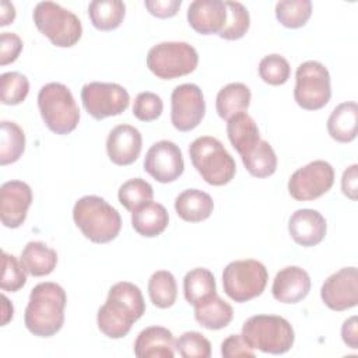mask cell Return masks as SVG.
Returning a JSON list of instances; mask_svg holds the SVG:
<instances>
[{
    "label": "cell",
    "instance_id": "obj_21",
    "mask_svg": "<svg viewBox=\"0 0 358 358\" xmlns=\"http://www.w3.org/2000/svg\"><path fill=\"white\" fill-rule=\"evenodd\" d=\"M175 337L162 326H150L141 330L134 341V355L138 358H173Z\"/></svg>",
    "mask_w": 358,
    "mask_h": 358
},
{
    "label": "cell",
    "instance_id": "obj_40",
    "mask_svg": "<svg viewBox=\"0 0 358 358\" xmlns=\"http://www.w3.org/2000/svg\"><path fill=\"white\" fill-rule=\"evenodd\" d=\"M175 350L183 358H208L211 355L210 341L199 331H185L179 336Z\"/></svg>",
    "mask_w": 358,
    "mask_h": 358
},
{
    "label": "cell",
    "instance_id": "obj_13",
    "mask_svg": "<svg viewBox=\"0 0 358 358\" xmlns=\"http://www.w3.org/2000/svg\"><path fill=\"white\" fill-rule=\"evenodd\" d=\"M206 115V101L199 85H176L171 94V122L179 131L196 129Z\"/></svg>",
    "mask_w": 358,
    "mask_h": 358
},
{
    "label": "cell",
    "instance_id": "obj_33",
    "mask_svg": "<svg viewBox=\"0 0 358 358\" xmlns=\"http://www.w3.org/2000/svg\"><path fill=\"white\" fill-rule=\"evenodd\" d=\"M148 296L157 308H171L178 296V284L173 274L166 270L152 273L148 280Z\"/></svg>",
    "mask_w": 358,
    "mask_h": 358
},
{
    "label": "cell",
    "instance_id": "obj_9",
    "mask_svg": "<svg viewBox=\"0 0 358 358\" xmlns=\"http://www.w3.org/2000/svg\"><path fill=\"white\" fill-rule=\"evenodd\" d=\"M199 64L197 50L187 42H161L147 53V67L162 80L187 76Z\"/></svg>",
    "mask_w": 358,
    "mask_h": 358
},
{
    "label": "cell",
    "instance_id": "obj_8",
    "mask_svg": "<svg viewBox=\"0 0 358 358\" xmlns=\"http://www.w3.org/2000/svg\"><path fill=\"white\" fill-rule=\"evenodd\" d=\"M267 280L266 266L255 259L231 262L222 271L224 292L239 303L260 296L267 285Z\"/></svg>",
    "mask_w": 358,
    "mask_h": 358
},
{
    "label": "cell",
    "instance_id": "obj_37",
    "mask_svg": "<svg viewBox=\"0 0 358 358\" xmlns=\"http://www.w3.org/2000/svg\"><path fill=\"white\" fill-rule=\"evenodd\" d=\"M29 92L28 78L18 71H7L0 77V101L3 105H18Z\"/></svg>",
    "mask_w": 358,
    "mask_h": 358
},
{
    "label": "cell",
    "instance_id": "obj_43",
    "mask_svg": "<svg viewBox=\"0 0 358 358\" xmlns=\"http://www.w3.org/2000/svg\"><path fill=\"white\" fill-rule=\"evenodd\" d=\"M221 355L224 358L255 357L253 348L246 343L242 334H231L221 343Z\"/></svg>",
    "mask_w": 358,
    "mask_h": 358
},
{
    "label": "cell",
    "instance_id": "obj_19",
    "mask_svg": "<svg viewBox=\"0 0 358 358\" xmlns=\"http://www.w3.org/2000/svg\"><path fill=\"white\" fill-rule=\"evenodd\" d=\"M310 291V277L309 274L298 267L288 266L281 268L271 285V294L275 301L281 303H296L306 298Z\"/></svg>",
    "mask_w": 358,
    "mask_h": 358
},
{
    "label": "cell",
    "instance_id": "obj_12",
    "mask_svg": "<svg viewBox=\"0 0 358 358\" xmlns=\"http://www.w3.org/2000/svg\"><path fill=\"white\" fill-rule=\"evenodd\" d=\"M334 183V169L323 159H316L296 169L288 180V193L298 201L319 199Z\"/></svg>",
    "mask_w": 358,
    "mask_h": 358
},
{
    "label": "cell",
    "instance_id": "obj_2",
    "mask_svg": "<svg viewBox=\"0 0 358 358\" xmlns=\"http://www.w3.org/2000/svg\"><path fill=\"white\" fill-rule=\"evenodd\" d=\"M66 291L56 282L36 284L29 294L24 312V323L29 333L36 337H52L64 324Z\"/></svg>",
    "mask_w": 358,
    "mask_h": 358
},
{
    "label": "cell",
    "instance_id": "obj_38",
    "mask_svg": "<svg viewBox=\"0 0 358 358\" xmlns=\"http://www.w3.org/2000/svg\"><path fill=\"white\" fill-rule=\"evenodd\" d=\"M259 76L266 84L282 85L291 76V66L281 55H267L259 63Z\"/></svg>",
    "mask_w": 358,
    "mask_h": 358
},
{
    "label": "cell",
    "instance_id": "obj_35",
    "mask_svg": "<svg viewBox=\"0 0 358 358\" xmlns=\"http://www.w3.org/2000/svg\"><path fill=\"white\" fill-rule=\"evenodd\" d=\"M312 15L309 0H281L275 4V17L285 28H301Z\"/></svg>",
    "mask_w": 358,
    "mask_h": 358
},
{
    "label": "cell",
    "instance_id": "obj_1",
    "mask_svg": "<svg viewBox=\"0 0 358 358\" xmlns=\"http://www.w3.org/2000/svg\"><path fill=\"white\" fill-rule=\"evenodd\" d=\"M145 312V302L137 285L129 281L113 284L105 303L98 309L96 323L109 338H122Z\"/></svg>",
    "mask_w": 358,
    "mask_h": 358
},
{
    "label": "cell",
    "instance_id": "obj_20",
    "mask_svg": "<svg viewBox=\"0 0 358 358\" xmlns=\"http://www.w3.org/2000/svg\"><path fill=\"white\" fill-rule=\"evenodd\" d=\"M189 25L201 35L220 34L227 22L225 1L194 0L187 8Z\"/></svg>",
    "mask_w": 358,
    "mask_h": 358
},
{
    "label": "cell",
    "instance_id": "obj_7",
    "mask_svg": "<svg viewBox=\"0 0 358 358\" xmlns=\"http://www.w3.org/2000/svg\"><path fill=\"white\" fill-rule=\"evenodd\" d=\"M32 18L36 28L57 48H71L83 35L80 18L53 1L38 3Z\"/></svg>",
    "mask_w": 358,
    "mask_h": 358
},
{
    "label": "cell",
    "instance_id": "obj_18",
    "mask_svg": "<svg viewBox=\"0 0 358 358\" xmlns=\"http://www.w3.org/2000/svg\"><path fill=\"white\" fill-rule=\"evenodd\" d=\"M327 224L324 217L312 208H299L288 220V231L295 243L310 248L320 243L326 236Z\"/></svg>",
    "mask_w": 358,
    "mask_h": 358
},
{
    "label": "cell",
    "instance_id": "obj_15",
    "mask_svg": "<svg viewBox=\"0 0 358 358\" xmlns=\"http://www.w3.org/2000/svg\"><path fill=\"white\" fill-rule=\"evenodd\" d=\"M320 298L324 305L336 312H343L358 303V270L357 267H343L329 275L322 288Z\"/></svg>",
    "mask_w": 358,
    "mask_h": 358
},
{
    "label": "cell",
    "instance_id": "obj_28",
    "mask_svg": "<svg viewBox=\"0 0 358 358\" xmlns=\"http://www.w3.org/2000/svg\"><path fill=\"white\" fill-rule=\"evenodd\" d=\"M250 90L242 83H229L222 87L215 98V110L224 120H229L234 115L246 112L250 105Z\"/></svg>",
    "mask_w": 358,
    "mask_h": 358
},
{
    "label": "cell",
    "instance_id": "obj_29",
    "mask_svg": "<svg viewBox=\"0 0 358 358\" xmlns=\"http://www.w3.org/2000/svg\"><path fill=\"white\" fill-rule=\"evenodd\" d=\"M183 294L185 299L192 306L207 301L217 294L214 274L204 267H197L187 271L183 278Z\"/></svg>",
    "mask_w": 358,
    "mask_h": 358
},
{
    "label": "cell",
    "instance_id": "obj_30",
    "mask_svg": "<svg viewBox=\"0 0 358 358\" xmlns=\"http://www.w3.org/2000/svg\"><path fill=\"white\" fill-rule=\"evenodd\" d=\"M243 166L255 178L271 176L277 169V155L266 140H259L242 157Z\"/></svg>",
    "mask_w": 358,
    "mask_h": 358
},
{
    "label": "cell",
    "instance_id": "obj_11",
    "mask_svg": "<svg viewBox=\"0 0 358 358\" xmlns=\"http://www.w3.org/2000/svg\"><path fill=\"white\" fill-rule=\"evenodd\" d=\"M81 101L84 109L96 120L123 113L130 102L129 92L116 83L92 81L83 87Z\"/></svg>",
    "mask_w": 358,
    "mask_h": 358
},
{
    "label": "cell",
    "instance_id": "obj_17",
    "mask_svg": "<svg viewBox=\"0 0 358 358\" xmlns=\"http://www.w3.org/2000/svg\"><path fill=\"white\" fill-rule=\"evenodd\" d=\"M141 147V133L131 124H117L109 131L106 138L108 157L119 166L133 164L140 157Z\"/></svg>",
    "mask_w": 358,
    "mask_h": 358
},
{
    "label": "cell",
    "instance_id": "obj_32",
    "mask_svg": "<svg viewBox=\"0 0 358 358\" xmlns=\"http://www.w3.org/2000/svg\"><path fill=\"white\" fill-rule=\"evenodd\" d=\"M0 165L17 162L25 150L24 130L10 120H3L0 124Z\"/></svg>",
    "mask_w": 358,
    "mask_h": 358
},
{
    "label": "cell",
    "instance_id": "obj_5",
    "mask_svg": "<svg viewBox=\"0 0 358 358\" xmlns=\"http://www.w3.org/2000/svg\"><path fill=\"white\" fill-rule=\"evenodd\" d=\"M242 336L253 348L266 354H285L295 340L291 323L277 315H255L245 320Z\"/></svg>",
    "mask_w": 358,
    "mask_h": 358
},
{
    "label": "cell",
    "instance_id": "obj_27",
    "mask_svg": "<svg viewBox=\"0 0 358 358\" xmlns=\"http://www.w3.org/2000/svg\"><path fill=\"white\" fill-rule=\"evenodd\" d=\"M234 317L232 306L218 294L194 306V319L200 326L208 330H220L227 327Z\"/></svg>",
    "mask_w": 358,
    "mask_h": 358
},
{
    "label": "cell",
    "instance_id": "obj_41",
    "mask_svg": "<svg viewBox=\"0 0 358 358\" xmlns=\"http://www.w3.org/2000/svg\"><path fill=\"white\" fill-rule=\"evenodd\" d=\"M164 110V102L159 95L144 91L140 92L133 103V115L141 122L157 120Z\"/></svg>",
    "mask_w": 358,
    "mask_h": 358
},
{
    "label": "cell",
    "instance_id": "obj_42",
    "mask_svg": "<svg viewBox=\"0 0 358 358\" xmlns=\"http://www.w3.org/2000/svg\"><path fill=\"white\" fill-rule=\"evenodd\" d=\"M22 41L14 32H1L0 35V64L7 66L15 62L22 52Z\"/></svg>",
    "mask_w": 358,
    "mask_h": 358
},
{
    "label": "cell",
    "instance_id": "obj_46",
    "mask_svg": "<svg viewBox=\"0 0 358 358\" xmlns=\"http://www.w3.org/2000/svg\"><path fill=\"white\" fill-rule=\"evenodd\" d=\"M341 338L347 347L357 350L358 348V319L351 316L341 326Z\"/></svg>",
    "mask_w": 358,
    "mask_h": 358
},
{
    "label": "cell",
    "instance_id": "obj_4",
    "mask_svg": "<svg viewBox=\"0 0 358 358\" xmlns=\"http://www.w3.org/2000/svg\"><path fill=\"white\" fill-rule=\"evenodd\" d=\"M189 155L199 175L211 186H224L235 176V159L215 137L201 136L193 140Z\"/></svg>",
    "mask_w": 358,
    "mask_h": 358
},
{
    "label": "cell",
    "instance_id": "obj_36",
    "mask_svg": "<svg viewBox=\"0 0 358 358\" xmlns=\"http://www.w3.org/2000/svg\"><path fill=\"white\" fill-rule=\"evenodd\" d=\"M227 22L218 34L222 39L236 41L245 36L250 25V15L248 8L239 1H225Z\"/></svg>",
    "mask_w": 358,
    "mask_h": 358
},
{
    "label": "cell",
    "instance_id": "obj_25",
    "mask_svg": "<svg viewBox=\"0 0 358 358\" xmlns=\"http://www.w3.org/2000/svg\"><path fill=\"white\" fill-rule=\"evenodd\" d=\"M25 271L34 277H43L50 274L57 264V253L43 242H28L20 256Z\"/></svg>",
    "mask_w": 358,
    "mask_h": 358
},
{
    "label": "cell",
    "instance_id": "obj_31",
    "mask_svg": "<svg viewBox=\"0 0 358 358\" xmlns=\"http://www.w3.org/2000/svg\"><path fill=\"white\" fill-rule=\"evenodd\" d=\"M126 6L120 0H95L88 6L91 24L99 31L116 29L124 18Z\"/></svg>",
    "mask_w": 358,
    "mask_h": 358
},
{
    "label": "cell",
    "instance_id": "obj_23",
    "mask_svg": "<svg viewBox=\"0 0 358 358\" xmlns=\"http://www.w3.org/2000/svg\"><path fill=\"white\" fill-rule=\"evenodd\" d=\"M357 127L358 105L354 101L337 105L327 119V131L338 143H351L357 137Z\"/></svg>",
    "mask_w": 358,
    "mask_h": 358
},
{
    "label": "cell",
    "instance_id": "obj_48",
    "mask_svg": "<svg viewBox=\"0 0 358 358\" xmlns=\"http://www.w3.org/2000/svg\"><path fill=\"white\" fill-rule=\"evenodd\" d=\"M1 301H3V319H1V326H6V324L13 319L14 308H13V303L7 299V296H6L4 294L1 295Z\"/></svg>",
    "mask_w": 358,
    "mask_h": 358
},
{
    "label": "cell",
    "instance_id": "obj_34",
    "mask_svg": "<svg viewBox=\"0 0 358 358\" xmlns=\"http://www.w3.org/2000/svg\"><path fill=\"white\" fill-rule=\"evenodd\" d=\"M152 186L141 178H133L126 180L117 190L119 203L131 213L141 206L152 201Z\"/></svg>",
    "mask_w": 358,
    "mask_h": 358
},
{
    "label": "cell",
    "instance_id": "obj_24",
    "mask_svg": "<svg viewBox=\"0 0 358 358\" xmlns=\"http://www.w3.org/2000/svg\"><path fill=\"white\" fill-rule=\"evenodd\" d=\"M169 222L166 208L155 201H150L131 213L133 229L145 238H155L161 235Z\"/></svg>",
    "mask_w": 358,
    "mask_h": 358
},
{
    "label": "cell",
    "instance_id": "obj_3",
    "mask_svg": "<svg viewBox=\"0 0 358 358\" xmlns=\"http://www.w3.org/2000/svg\"><path fill=\"white\" fill-rule=\"evenodd\" d=\"M73 220L83 235L94 243L113 241L122 228L120 214L99 196H84L73 207Z\"/></svg>",
    "mask_w": 358,
    "mask_h": 358
},
{
    "label": "cell",
    "instance_id": "obj_45",
    "mask_svg": "<svg viewBox=\"0 0 358 358\" xmlns=\"http://www.w3.org/2000/svg\"><path fill=\"white\" fill-rule=\"evenodd\" d=\"M341 190L343 194L350 200H357L358 197V165H350L341 178Z\"/></svg>",
    "mask_w": 358,
    "mask_h": 358
},
{
    "label": "cell",
    "instance_id": "obj_6",
    "mask_svg": "<svg viewBox=\"0 0 358 358\" xmlns=\"http://www.w3.org/2000/svg\"><path fill=\"white\" fill-rule=\"evenodd\" d=\"M38 108L46 127L60 136L71 133L80 122L74 96L62 83H48L39 90Z\"/></svg>",
    "mask_w": 358,
    "mask_h": 358
},
{
    "label": "cell",
    "instance_id": "obj_22",
    "mask_svg": "<svg viewBox=\"0 0 358 358\" xmlns=\"http://www.w3.org/2000/svg\"><path fill=\"white\" fill-rule=\"evenodd\" d=\"M214 210L211 196L199 189H186L175 199V211L186 222H201Z\"/></svg>",
    "mask_w": 358,
    "mask_h": 358
},
{
    "label": "cell",
    "instance_id": "obj_16",
    "mask_svg": "<svg viewBox=\"0 0 358 358\" xmlns=\"http://www.w3.org/2000/svg\"><path fill=\"white\" fill-rule=\"evenodd\" d=\"M32 203V189L22 180H8L0 187V220L7 228H18L25 222Z\"/></svg>",
    "mask_w": 358,
    "mask_h": 358
},
{
    "label": "cell",
    "instance_id": "obj_44",
    "mask_svg": "<svg viewBox=\"0 0 358 358\" xmlns=\"http://www.w3.org/2000/svg\"><path fill=\"white\" fill-rule=\"evenodd\" d=\"M144 6L154 17L171 18L179 11L182 0H147L144 1Z\"/></svg>",
    "mask_w": 358,
    "mask_h": 358
},
{
    "label": "cell",
    "instance_id": "obj_47",
    "mask_svg": "<svg viewBox=\"0 0 358 358\" xmlns=\"http://www.w3.org/2000/svg\"><path fill=\"white\" fill-rule=\"evenodd\" d=\"M15 20V8L10 1L0 3V25L6 27Z\"/></svg>",
    "mask_w": 358,
    "mask_h": 358
},
{
    "label": "cell",
    "instance_id": "obj_10",
    "mask_svg": "<svg viewBox=\"0 0 358 358\" xmlns=\"http://www.w3.org/2000/svg\"><path fill=\"white\" fill-rule=\"evenodd\" d=\"M295 102L306 110L324 108L331 98L330 73L324 64L308 60L298 66L295 73Z\"/></svg>",
    "mask_w": 358,
    "mask_h": 358
},
{
    "label": "cell",
    "instance_id": "obj_39",
    "mask_svg": "<svg viewBox=\"0 0 358 358\" xmlns=\"http://www.w3.org/2000/svg\"><path fill=\"white\" fill-rule=\"evenodd\" d=\"M1 278H0V288L3 291L15 292L21 289L27 282V271L14 255H10L3 250L1 253Z\"/></svg>",
    "mask_w": 358,
    "mask_h": 358
},
{
    "label": "cell",
    "instance_id": "obj_14",
    "mask_svg": "<svg viewBox=\"0 0 358 358\" xmlns=\"http://www.w3.org/2000/svg\"><path fill=\"white\" fill-rule=\"evenodd\" d=\"M144 171L159 183L176 180L185 171V161L179 145L169 140L154 143L145 154Z\"/></svg>",
    "mask_w": 358,
    "mask_h": 358
},
{
    "label": "cell",
    "instance_id": "obj_26",
    "mask_svg": "<svg viewBox=\"0 0 358 358\" xmlns=\"http://www.w3.org/2000/svg\"><path fill=\"white\" fill-rule=\"evenodd\" d=\"M227 122V134L229 143L242 157L260 140L259 127L255 119L246 112L236 113Z\"/></svg>",
    "mask_w": 358,
    "mask_h": 358
}]
</instances>
